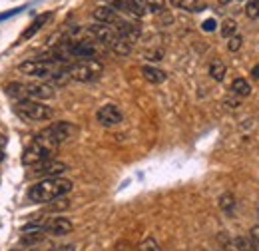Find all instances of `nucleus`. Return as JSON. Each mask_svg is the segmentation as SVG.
I'll return each instance as SVG.
<instances>
[{
    "instance_id": "nucleus-1",
    "label": "nucleus",
    "mask_w": 259,
    "mask_h": 251,
    "mask_svg": "<svg viewBox=\"0 0 259 251\" xmlns=\"http://www.w3.org/2000/svg\"><path fill=\"white\" fill-rule=\"evenodd\" d=\"M72 182L66 178H46L28 189V199L32 203H50L58 197H64L68 191H72Z\"/></svg>"
},
{
    "instance_id": "nucleus-2",
    "label": "nucleus",
    "mask_w": 259,
    "mask_h": 251,
    "mask_svg": "<svg viewBox=\"0 0 259 251\" xmlns=\"http://www.w3.org/2000/svg\"><path fill=\"white\" fill-rule=\"evenodd\" d=\"M74 132H76V128L70 124V122H58V124H52V126H48V128H44L34 140H38L40 144H44V146H48L50 150H54V148H58L60 144L68 142V140L74 136Z\"/></svg>"
},
{
    "instance_id": "nucleus-3",
    "label": "nucleus",
    "mask_w": 259,
    "mask_h": 251,
    "mask_svg": "<svg viewBox=\"0 0 259 251\" xmlns=\"http://www.w3.org/2000/svg\"><path fill=\"white\" fill-rule=\"evenodd\" d=\"M68 78L76 80V82H94L100 78V74L104 72V64L96 58H86V60H78V62L66 66Z\"/></svg>"
},
{
    "instance_id": "nucleus-4",
    "label": "nucleus",
    "mask_w": 259,
    "mask_h": 251,
    "mask_svg": "<svg viewBox=\"0 0 259 251\" xmlns=\"http://www.w3.org/2000/svg\"><path fill=\"white\" fill-rule=\"evenodd\" d=\"M16 112L26 118V120H32V122H46L54 116L52 108L38 102V100H22V102H16Z\"/></svg>"
},
{
    "instance_id": "nucleus-5",
    "label": "nucleus",
    "mask_w": 259,
    "mask_h": 251,
    "mask_svg": "<svg viewBox=\"0 0 259 251\" xmlns=\"http://www.w3.org/2000/svg\"><path fill=\"white\" fill-rule=\"evenodd\" d=\"M18 72H22L24 76H34V78H52L58 72V66L48 60H26V62L18 64Z\"/></svg>"
},
{
    "instance_id": "nucleus-6",
    "label": "nucleus",
    "mask_w": 259,
    "mask_h": 251,
    "mask_svg": "<svg viewBox=\"0 0 259 251\" xmlns=\"http://www.w3.org/2000/svg\"><path fill=\"white\" fill-rule=\"evenodd\" d=\"M50 154H52V150H50L48 146H44V144H40L38 140H34L32 144L24 150V154H22V163L34 168V165H38L40 161L50 159Z\"/></svg>"
},
{
    "instance_id": "nucleus-7",
    "label": "nucleus",
    "mask_w": 259,
    "mask_h": 251,
    "mask_svg": "<svg viewBox=\"0 0 259 251\" xmlns=\"http://www.w3.org/2000/svg\"><path fill=\"white\" fill-rule=\"evenodd\" d=\"M64 172H68V165L64 161H58V159H44L38 165H34V174L42 176L44 180L46 178H60Z\"/></svg>"
},
{
    "instance_id": "nucleus-8",
    "label": "nucleus",
    "mask_w": 259,
    "mask_h": 251,
    "mask_svg": "<svg viewBox=\"0 0 259 251\" xmlns=\"http://www.w3.org/2000/svg\"><path fill=\"white\" fill-rule=\"evenodd\" d=\"M122 118H124L122 116V110L118 106H114V104H106V106H102L96 112V120L102 126H106V128L118 126L122 122Z\"/></svg>"
},
{
    "instance_id": "nucleus-9",
    "label": "nucleus",
    "mask_w": 259,
    "mask_h": 251,
    "mask_svg": "<svg viewBox=\"0 0 259 251\" xmlns=\"http://www.w3.org/2000/svg\"><path fill=\"white\" fill-rule=\"evenodd\" d=\"M88 34L90 36H94V40H98L100 44H104V46H112L114 44V40L118 38V32L114 30V26H108V24H94V26H90L88 28Z\"/></svg>"
},
{
    "instance_id": "nucleus-10",
    "label": "nucleus",
    "mask_w": 259,
    "mask_h": 251,
    "mask_svg": "<svg viewBox=\"0 0 259 251\" xmlns=\"http://www.w3.org/2000/svg\"><path fill=\"white\" fill-rule=\"evenodd\" d=\"M28 90V100H48L54 96V88L46 82H36V84H26Z\"/></svg>"
},
{
    "instance_id": "nucleus-11",
    "label": "nucleus",
    "mask_w": 259,
    "mask_h": 251,
    "mask_svg": "<svg viewBox=\"0 0 259 251\" xmlns=\"http://www.w3.org/2000/svg\"><path fill=\"white\" fill-rule=\"evenodd\" d=\"M92 14H94V18L100 24H108V26H116L118 20H120L118 12L114 8H110V6H96Z\"/></svg>"
},
{
    "instance_id": "nucleus-12",
    "label": "nucleus",
    "mask_w": 259,
    "mask_h": 251,
    "mask_svg": "<svg viewBox=\"0 0 259 251\" xmlns=\"http://www.w3.org/2000/svg\"><path fill=\"white\" fill-rule=\"evenodd\" d=\"M46 233L50 235H66L72 231V221L66 220V218H54V220H48L46 227H44Z\"/></svg>"
},
{
    "instance_id": "nucleus-13",
    "label": "nucleus",
    "mask_w": 259,
    "mask_h": 251,
    "mask_svg": "<svg viewBox=\"0 0 259 251\" xmlns=\"http://www.w3.org/2000/svg\"><path fill=\"white\" fill-rule=\"evenodd\" d=\"M114 30L118 32V36H122V38H126L130 42H136L138 38H140V34H142V28L138 26V24H132V22H124L122 18L118 20V24L114 26Z\"/></svg>"
},
{
    "instance_id": "nucleus-14",
    "label": "nucleus",
    "mask_w": 259,
    "mask_h": 251,
    "mask_svg": "<svg viewBox=\"0 0 259 251\" xmlns=\"http://www.w3.org/2000/svg\"><path fill=\"white\" fill-rule=\"evenodd\" d=\"M142 76L148 82H152V84H162V82H165V78H167V74L163 70H160V68H156V66H144L142 68Z\"/></svg>"
},
{
    "instance_id": "nucleus-15",
    "label": "nucleus",
    "mask_w": 259,
    "mask_h": 251,
    "mask_svg": "<svg viewBox=\"0 0 259 251\" xmlns=\"http://www.w3.org/2000/svg\"><path fill=\"white\" fill-rule=\"evenodd\" d=\"M6 94L10 98H14L16 102H22V100H28V90H26V84L22 82H10L6 86Z\"/></svg>"
},
{
    "instance_id": "nucleus-16",
    "label": "nucleus",
    "mask_w": 259,
    "mask_h": 251,
    "mask_svg": "<svg viewBox=\"0 0 259 251\" xmlns=\"http://www.w3.org/2000/svg\"><path fill=\"white\" fill-rule=\"evenodd\" d=\"M40 241H44V231H42V229L24 231V235L20 237V243H22L24 247H34V245H38Z\"/></svg>"
},
{
    "instance_id": "nucleus-17",
    "label": "nucleus",
    "mask_w": 259,
    "mask_h": 251,
    "mask_svg": "<svg viewBox=\"0 0 259 251\" xmlns=\"http://www.w3.org/2000/svg\"><path fill=\"white\" fill-rule=\"evenodd\" d=\"M231 92H233V96L245 98V96H249V92H251V86H249V82L245 78H235L231 82Z\"/></svg>"
},
{
    "instance_id": "nucleus-18",
    "label": "nucleus",
    "mask_w": 259,
    "mask_h": 251,
    "mask_svg": "<svg viewBox=\"0 0 259 251\" xmlns=\"http://www.w3.org/2000/svg\"><path fill=\"white\" fill-rule=\"evenodd\" d=\"M126 10L132 12L134 16L142 18L148 14V6H146V0H126Z\"/></svg>"
},
{
    "instance_id": "nucleus-19",
    "label": "nucleus",
    "mask_w": 259,
    "mask_h": 251,
    "mask_svg": "<svg viewBox=\"0 0 259 251\" xmlns=\"http://www.w3.org/2000/svg\"><path fill=\"white\" fill-rule=\"evenodd\" d=\"M110 48H112L114 54H118V56H128L130 52H132V42L126 40V38H122V36H118Z\"/></svg>"
},
{
    "instance_id": "nucleus-20",
    "label": "nucleus",
    "mask_w": 259,
    "mask_h": 251,
    "mask_svg": "<svg viewBox=\"0 0 259 251\" xmlns=\"http://www.w3.org/2000/svg\"><path fill=\"white\" fill-rule=\"evenodd\" d=\"M48 20H50V12H44L42 16H38V18L34 20L32 24H30V28H28V30L24 32V36H22V38H24V40H28V38H32L34 34H36V32L40 30V28H42V26H44V24H46Z\"/></svg>"
},
{
    "instance_id": "nucleus-21",
    "label": "nucleus",
    "mask_w": 259,
    "mask_h": 251,
    "mask_svg": "<svg viewBox=\"0 0 259 251\" xmlns=\"http://www.w3.org/2000/svg\"><path fill=\"white\" fill-rule=\"evenodd\" d=\"M226 72H227V68L222 60H213V62L209 64V76H211L213 80L222 82V80L226 78Z\"/></svg>"
},
{
    "instance_id": "nucleus-22",
    "label": "nucleus",
    "mask_w": 259,
    "mask_h": 251,
    "mask_svg": "<svg viewBox=\"0 0 259 251\" xmlns=\"http://www.w3.org/2000/svg\"><path fill=\"white\" fill-rule=\"evenodd\" d=\"M220 207H222L226 214H231V212H233V207H235V197H233V193L226 191V193L220 195Z\"/></svg>"
},
{
    "instance_id": "nucleus-23",
    "label": "nucleus",
    "mask_w": 259,
    "mask_h": 251,
    "mask_svg": "<svg viewBox=\"0 0 259 251\" xmlns=\"http://www.w3.org/2000/svg\"><path fill=\"white\" fill-rule=\"evenodd\" d=\"M222 36L224 38H231V36H235L237 34V22L233 20V18H227V20H224L222 22Z\"/></svg>"
},
{
    "instance_id": "nucleus-24",
    "label": "nucleus",
    "mask_w": 259,
    "mask_h": 251,
    "mask_svg": "<svg viewBox=\"0 0 259 251\" xmlns=\"http://www.w3.org/2000/svg\"><path fill=\"white\" fill-rule=\"evenodd\" d=\"M233 243H235V247H237V251H257L255 249V245H253V241L249 239V237H235L233 239Z\"/></svg>"
},
{
    "instance_id": "nucleus-25",
    "label": "nucleus",
    "mask_w": 259,
    "mask_h": 251,
    "mask_svg": "<svg viewBox=\"0 0 259 251\" xmlns=\"http://www.w3.org/2000/svg\"><path fill=\"white\" fill-rule=\"evenodd\" d=\"M169 2H171V6L182 8V10H190V12L197 10V0H169Z\"/></svg>"
},
{
    "instance_id": "nucleus-26",
    "label": "nucleus",
    "mask_w": 259,
    "mask_h": 251,
    "mask_svg": "<svg viewBox=\"0 0 259 251\" xmlns=\"http://www.w3.org/2000/svg\"><path fill=\"white\" fill-rule=\"evenodd\" d=\"M146 6H148V12L152 14H160L165 8V0H146Z\"/></svg>"
},
{
    "instance_id": "nucleus-27",
    "label": "nucleus",
    "mask_w": 259,
    "mask_h": 251,
    "mask_svg": "<svg viewBox=\"0 0 259 251\" xmlns=\"http://www.w3.org/2000/svg\"><path fill=\"white\" fill-rule=\"evenodd\" d=\"M140 251H162V247L158 245V241L154 237H146L140 245Z\"/></svg>"
},
{
    "instance_id": "nucleus-28",
    "label": "nucleus",
    "mask_w": 259,
    "mask_h": 251,
    "mask_svg": "<svg viewBox=\"0 0 259 251\" xmlns=\"http://www.w3.org/2000/svg\"><path fill=\"white\" fill-rule=\"evenodd\" d=\"M241 44H243V38H241L239 34L227 38V50H229V52H237V50L241 48Z\"/></svg>"
},
{
    "instance_id": "nucleus-29",
    "label": "nucleus",
    "mask_w": 259,
    "mask_h": 251,
    "mask_svg": "<svg viewBox=\"0 0 259 251\" xmlns=\"http://www.w3.org/2000/svg\"><path fill=\"white\" fill-rule=\"evenodd\" d=\"M70 207V201L68 199H64V197H58V199H54L52 203H50V212H64V210H68Z\"/></svg>"
},
{
    "instance_id": "nucleus-30",
    "label": "nucleus",
    "mask_w": 259,
    "mask_h": 251,
    "mask_svg": "<svg viewBox=\"0 0 259 251\" xmlns=\"http://www.w3.org/2000/svg\"><path fill=\"white\" fill-rule=\"evenodd\" d=\"M245 14L249 16V18H259V0H249L247 2V6H245Z\"/></svg>"
},
{
    "instance_id": "nucleus-31",
    "label": "nucleus",
    "mask_w": 259,
    "mask_h": 251,
    "mask_svg": "<svg viewBox=\"0 0 259 251\" xmlns=\"http://www.w3.org/2000/svg\"><path fill=\"white\" fill-rule=\"evenodd\" d=\"M106 2H108L106 6L114 8L116 12H118V10H126V0H106Z\"/></svg>"
},
{
    "instance_id": "nucleus-32",
    "label": "nucleus",
    "mask_w": 259,
    "mask_h": 251,
    "mask_svg": "<svg viewBox=\"0 0 259 251\" xmlns=\"http://www.w3.org/2000/svg\"><path fill=\"white\" fill-rule=\"evenodd\" d=\"M249 239L253 241L255 249L259 251V223H257V225H253V227H251V231H249Z\"/></svg>"
},
{
    "instance_id": "nucleus-33",
    "label": "nucleus",
    "mask_w": 259,
    "mask_h": 251,
    "mask_svg": "<svg viewBox=\"0 0 259 251\" xmlns=\"http://www.w3.org/2000/svg\"><path fill=\"white\" fill-rule=\"evenodd\" d=\"M201 28H203V32H213L218 28V22H215L213 18H207V20L201 24Z\"/></svg>"
},
{
    "instance_id": "nucleus-34",
    "label": "nucleus",
    "mask_w": 259,
    "mask_h": 251,
    "mask_svg": "<svg viewBox=\"0 0 259 251\" xmlns=\"http://www.w3.org/2000/svg\"><path fill=\"white\" fill-rule=\"evenodd\" d=\"M251 76L259 80V64H257V66H253V70H251Z\"/></svg>"
},
{
    "instance_id": "nucleus-35",
    "label": "nucleus",
    "mask_w": 259,
    "mask_h": 251,
    "mask_svg": "<svg viewBox=\"0 0 259 251\" xmlns=\"http://www.w3.org/2000/svg\"><path fill=\"white\" fill-rule=\"evenodd\" d=\"M4 144H6V138L0 134V148H4Z\"/></svg>"
},
{
    "instance_id": "nucleus-36",
    "label": "nucleus",
    "mask_w": 259,
    "mask_h": 251,
    "mask_svg": "<svg viewBox=\"0 0 259 251\" xmlns=\"http://www.w3.org/2000/svg\"><path fill=\"white\" fill-rule=\"evenodd\" d=\"M12 251H34L32 247H24V249H12Z\"/></svg>"
},
{
    "instance_id": "nucleus-37",
    "label": "nucleus",
    "mask_w": 259,
    "mask_h": 251,
    "mask_svg": "<svg viewBox=\"0 0 259 251\" xmlns=\"http://www.w3.org/2000/svg\"><path fill=\"white\" fill-rule=\"evenodd\" d=\"M2 159H4V150L0 148V161H2Z\"/></svg>"
},
{
    "instance_id": "nucleus-38",
    "label": "nucleus",
    "mask_w": 259,
    "mask_h": 251,
    "mask_svg": "<svg viewBox=\"0 0 259 251\" xmlns=\"http://www.w3.org/2000/svg\"><path fill=\"white\" fill-rule=\"evenodd\" d=\"M227 2H229V0H220V4H227Z\"/></svg>"
}]
</instances>
